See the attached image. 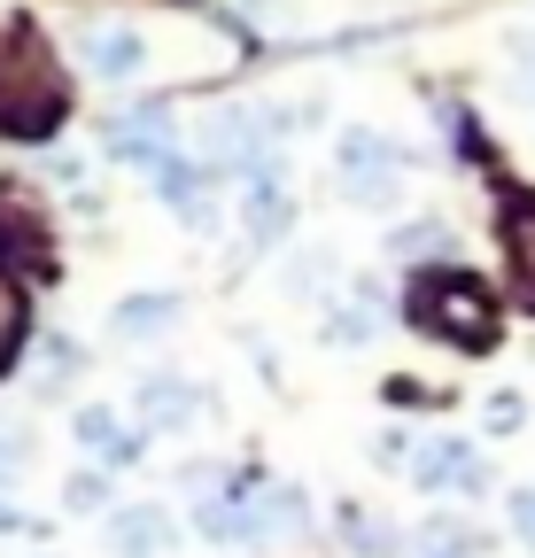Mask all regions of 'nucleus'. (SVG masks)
Here are the masks:
<instances>
[{
  "label": "nucleus",
  "mask_w": 535,
  "mask_h": 558,
  "mask_svg": "<svg viewBox=\"0 0 535 558\" xmlns=\"http://www.w3.org/2000/svg\"><path fill=\"white\" fill-rule=\"evenodd\" d=\"M71 117V86H62V62L32 24L0 32V132L9 140H47Z\"/></svg>",
  "instance_id": "obj_1"
},
{
  "label": "nucleus",
  "mask_w": 535,
  "mask_h": 558,
  "mask_svg": "<svg viewBox=\"0 0 535 558\" xmlns=\"http://www.w3.org/2000/svg\"><path fill=\"white\" fill-rule=\"evenodd\" d=\"M404 311H412L420 333H435L450 349H489L497 341V295L482 288L474 271H420Z\"/></svg>",
  "instance_id": "obj_2"
},
{
  "label": "nucleus",
  "mask_w": 535,
  "mask_h": 558,
  "mask_svg": "<svg viewBox=\"0 0 535 558\" xmlns=\"http://www.w3.org/2000/svg\"><path fill=\"white\" fill-rule=\"evenodd\" d=\"M342 186L365 194V202H388L396 194V148L380 132H342Z\"/></svg>",
  "instance_id": "obj_3"
},
{
  "label": "nucleus",
  "mask_w": 535,
  "mask_h": 558,
  "mask_svg": "<svg viewBox=\"0 0 535 558\" xmlns=\"http://www.w3.org/2000/svg\"><path fill=\"white\" fill-rule=\"evenodd\" d=\"M0 271H24V279H54V241L32 209H0Z\"/></svg>",
  "instance_id": "obj_4"
},
{
  "label": "nucleus",
  "mask_w": 535,
  "mask_h": 558,
  "mask_svg": "<svg viewBox=\"0 0 535 558\" xmlns=\"http://www.w3.org/2000/svg\"><path fill=\"white\" fill-rule=\"evenodd\" d=\"M163 140H171V117L163 109H132V117H117L109 124V148L124 156V163H171V148H163Z\"/></svg>",
  "instance_id": "obj_5"
},
{
  "label": "nucleus",
  "mask_w": 535,
  "mask_h": 558,
  "mask_svg": "<svg viewBox=\"0 0 535 558\" xmlns=\"http://www.w3.org/2000/svg\"><path fill=\"white\" fill-rule=\"evenodd\" d=\"M504 264H512L520 303L535 311V194H512L504 202Z\"/></svg>",
  "instance_id": "obj_6"
},
{
  "label": "nucleus",
  "mask_w": 535,
  "mask_h": 558,
  "mask_svg": "<svg viewBox=\"0 0 535 558\" xmlns=\"http://www.w3.org/2000/svg\"><path fill=\"white\" fill-rule=\"evenodd\" d=\"M412 473H420V488H482V458L465 442H450V435H435Z\"/></svg>",
  "instance_id": "obj_7"
},
{
  "label": "nucleus",
  "mask_w": 535,
  "mask_h": 558,
  "mask_svg": "<svg viewBox=\"0 0 535 558\" xmlns=\"http://www.w3.org/2000/svg\"><path fill=\"white\" fill-rule=\"evenodd\" d=\"M109 543H117V558H156V550L171 543V520H163L156 505H132V512L109 520Z\"/></svg>",
  "instance_id": "obj_8"
},
{
  "label": "nucleus",
  "mask_w": 535,
  "mask_h": 558,
  "mask_svg": "<svg viewBox=\"0 0 535 558\" xmlns=\"http://www.w3.org/2000/svg\"><path fill=\"white\" fill-rule=\"evenodd\" d=\"M78 442L101 465H132V458H141V435H132L124 418H109V411H78Z\"/></svg>",
  "instance_id": "obj_9"
},
{
  "label": "nucleus",
  "mask_w": 535,
  "mask_h": 558,
  "mask_svg": "<svg viewBox=\"0 0 535 558\" xmlns=\"http://www.w3.org/2000/svg\"><path fill=\"white\" fill-rule=\"evenodd\" d=\"M156 186H163V202H171V209H186V218H194V226H203V218H210V179H203V171H194V163H179V156H171V163L156 171Z\"/></svg>",
  "instance_id": "obj_10"
},
{
  "label": "nucleus",
  "mask_w": 535,
  "mask_h": 558,
  "mask_svg": "<svg viewBox=\"0 0 535 558\" xmlns=\"http://www.w3.org/2000/svg\"><path fill=\"white\" fill-rule=\"evenodd\" d=\"M24 333H32V303H24V288L9 271H0V373L16 365V349H24Z\"/></svg>",
  "instance_id": "obj_11"
},
{
  "label": "nucleus",
  "mask_w": 535,
  "mask_h": 558,
  "mask_svg": "<svg viewBox=\"0 0 535 558\" xmlns=\"http://www.w3.org/2000/svg\"><path fill=\"white\" fill-rule=\"evenodd\" d=\"M141 54H148V47L132 39V32H94V39H86V62L101 70V78H132V70H141Z\"/></svg>",
  "instance_id": "obj_12"
},
{
  "label": "nucleus",
  "mask_w": 535,
  "mask_h": 558,
  "mask_svg": "<svg viewBox=\"0 0 535 558\" xmlns=\"http://www.w3.org/2000/svg\"><path fill=\"white\" fill-rule=\"evenodd\" d=\"M179 418H194V396L179 380H156L148 388V427H179Z\"/></svg>",
  "instance_id": "obj_13"
},
{
  "label": "nucleus",
  "mask_w": 535,
  "mask_h": 558,
  "mask_svg": "<svg viewBox=\"0 0 535 558\" xmlns=\"http://www.w3.org/2000/svg\"><path fill=\"white\" fill-rule=\"evenodd\" d=\"M163 318H179V303H171V295H148V303H124V311H117V326H124V333H148V326H163Z\"/></svg>",
  "instance_id": "obj_14"
},
{
  "label": "nucleus",
  "mask_w": 535,
  "mask_h": 558,
  "mask_svg": "<svg viewBox=\"0 0 535 558\" xmlns=\"http://www.w3.org/2000/svg\"><path fill=\"white\" fill-rule=\"evenodd\" d=\"M512 527H520V543L535 550V488H520V497H512Z\"/></svg>",
  "instance_id": "obj_15"
},
{
  "label": "nucleus",
  "mask_w": 535,
  "mask_h": 558,
  "mask_svg": "<svg viewBox=\"0 0 535 558\" xmlns=\"http://www.w3.org/2000/svg\"><path fill=\"white\" fill-rule=\"evenodd\" d=\"M420 558H465V543H458V527H435V543H427Z\"/></svg>",
  "instance_id": "obj_16"
},
{
  "label": "nucleus",
  "mask_w": 535,
  "mask_h": 558,
  "mask_svg": "<svg viewBox=\"0 0 535 558\" xmlns=\"http://www.w3.org/2000/svg\"><path fill=\"white\" fill-rule=\"evenodd\" d=\"M0 481H9V450H0Z\"/></svg>",
  "instance_id": "obj_17"
}]
</instances>
